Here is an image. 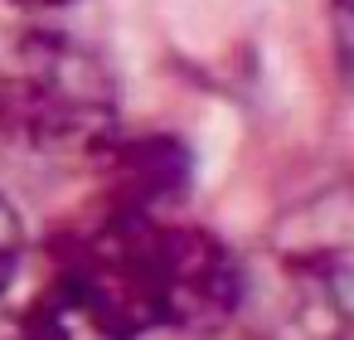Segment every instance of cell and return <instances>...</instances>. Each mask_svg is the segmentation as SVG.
<instances>
[{
  "label": "cell",
  "instance_id": "cell-7",
  "mask_svg": "<svg viewBox=\"0 0 354 340\" xmlns=\"http://www.w3.org/2000/svg\"><path fill=\"white\" fill-rule=\"evenodd\" d=\"M15 6H25V10H54V6H68V0H15Z\"/></svg>",
  "mask_w": 354,
  "mask_h": 340
},
{
  "label": "cell",
  "instance_id": "cell-6",
  "mask_svg": "<svg viewBox=\"0 0 354 340\" xmlns=\"http://www.w3.org/2000/svg\"><path fill=\"white\" fill-rule=\"evenodd\" d=\"M20 262H25V224H20L15 204L0 195V292L15 282Z\"/></svg>",
  "mask_w": 354,
  "mask_h": 340
},
{
  "label": "cell",
  "instance_id": "cell-4",
  "mask_svg": "<svg viewBox=\"0 0 354 340\" xmlns=\"http://www.w3.org/2000/svg\"><path fill=\"white\" fill-rule=\"evenodd\" d=\"M102 185H107V214H156L185 195L189 185V151L175 136H112L102 151Z\"/></svg>",
  "mask_w": 354,
  "mask_h": 340
},
{
  "label": "cell",
  "instance_id": "cell-2",
  "mask_svg": "<svg viewBox=\"0 0 354 340\" xmlns=\"http://www.w3.org/2000/svg\"><path fill=\"white\" fill-rule=\"evenodd\" d=\"M248 272L223 238L194 224H156L151 243V306L156 325L180 335H218L248 306Z\"/></svg>",
  "mask_w": 354,
  "mask_h": 340
},
{
  "label": "cell",
  "instance_id": "cell-1",
  "mask_svg": "<svg viewBox=\"0 0 354 340\" xmlns=\"http://www.w3.org/2000/svg\"><path fill=\"white\" fill-rule=\"evenodd\" d=\"M117 73L68 35L35 30L0 69V141L35 156H97L117 136Z\"/></svg>",
  "mask_w": 354,
  "mask_h": 340
},
{
  "label": "cell",
  "instance_id": "cell-5",
  "mask_svg": "<svg viewBox=\"0 0 354 340\" xmlns=\"http://www.w3.org/2000/svg\"><path fill=\"white\" fill-rule=\"evenodd\" d=\"M15 325L20 340H136L97 296H88L68 277H54Z\"/></svg>",
  "mask_w": 354,
  "mask_h": 340
},
{
  "label": "cell",
  "instance_id": "cell-3",
  "mask_svg": "<svg viewBox=\"0 0 354 340\" xmlns=\"http://www.w3.org/2000/svg\"><path fill=\"white\" fill-rule=\"evenodd\" d=\"M257 321L267 340H349V233L281 248Z\"/></svg>",
  "mask_w": 354,
  "mask_h": 340
},
{
  "label": "cell",
  "instance_id": "cell-8",
  "mask_svg": "<svg viewBox=\"0 0 354 340\" xmlns=\"http://www.w3.org/2000/svg\"><path fill=\"white\" fill-rule=\"evenodd\" d=\"M0 340H20V325L10 316H0Z\"/></svg>",
  "mask_w": 354,
  "mask_h": 340
}]
</instances>
